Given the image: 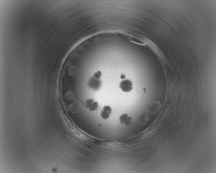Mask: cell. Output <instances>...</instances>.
Returning <instances> with one entry per match:
<instances>
[{"label":"cell","mask_w":216,"mask_h":173,"mask_svg":"<svg viewBox=\"0 0 216 173\" xmlns=\"http://www.w3.org/2000/svg\"><path fill=\"white\" fill-rule=\"evenodd\" d=\"M119 88L123 92H129L133 89V82L131 80L126 79L119 83Z\"/></svg>","instance_id":"7a4b0ae2"},{"label":"cell","mask_w":216,"mask_h":173,"mask_svg":"<svg viewBox=\"0 0 216 173\" xmlns=\"http://www.w3.org/2000/svg\"><path fill=\"white\" fill-rule=\"evenodd\" d=\"M94 102V100L93 99L89 98L87 99L85 103L86 108L87 109H89L91 105Z\"/></svg>","instance_id":"52a82bcc"},{"label":"cell","mask_w":216,"mask_h":173,"mask_svg":"<svg viewBox=\"0 0 216 173\" xmlns=\"http://www.w3.org/2000/svg\"><path fill=\"white\" fill-rule=\"evenodd\" d=\"M112 108L110 106H105L101 111V116L104 120H107L109 118L112 113Z\"/></svg>","instance_id":"277c9868"},{"label":"cell","mask_w":216,"mask_h":173,"mask_svg":"<svg viewBox=\"0 0 216 173\" xmlns=\"http://www.w3.org/2000/svg\"><path fill=\"white\" fill-rule=\"evenodd\" d=\"M102 85V82L99 79L92 77L88 82V86L94 90H99Z\"/></svg>","instance_id":"6da1fadb"},{"label":"cell","mask_w":216,"mask_h":173,"mask_svg":"<svg viewBox=\"0 0 216 173\" xmlns=\"http://www.w3.org/2000/svg\"><path fill=\"white\" fill-rule=\"evenodd\" d=\"M120 78L122 79H125L126 78V76L125 74H122L120 76Z\"/></svg>","instance_id":"8fae6325"},{"label":"cell","mask_w":216,"mask_h":173,"mask_svg":"<svg viewBox=\"0 0 216 173\" xmlns=\"http://www.w3.org/2000/svg\"><path fill=\"white\" fill-rule=\"evenodd\" d=\"M148 120V117L147 114L143 113L141 114L139 117L138 123L140 125H144L147 123Z\"/></svg>","instance_id":"5b68a950"},{"label":"cell","mask_w":216,"mask_h":173,"mask_svg":"<svg viewBox=\"0 0 216 173\" xmlns=\"http://www.w3.org/2000/svg\"><path fill=\"white\" fill-rule=\"evenodd\" d=\"M161 108V105L158 101L153 102L148 107V110L150 114L152 115L156 114L158 112Z\"/></svg>","instance_id":"3957f363"},{"label":"cell","mask_w":216,"mask_h":173,"mask_svg":"<svg viewBox=\"0 0 216 173\" xmlns=\"http://www.w3.org/2000/svg\"><path fill=\"white\" fill-rule=\"evenodd\" d=\"M132 123V117L130 116H129L128 118H127L124 124V125L126 126H129L131 125Z\"/></svg>","instance_id":"9c48e42d"},{"label":"cell","mask_w":216,"mask_h":173,"mask_svg":"<svg viewBox=\"0 0 216 173\" xmlns=\"http://www.w3.org/2000/svg\"><path fill=\"white\" fill-rule=\"evenodd\" d=\"M98 103L97 101H94L91 105L90 108H89V111H91V112L96 111L98 109Z\"/></svg>","instance_id":"ba28073f"},{"label":"cell","mask_w":216,"mask_h":173,"mask_svg":"<svg viewBox=\"0 0 216 173\" xmlns=\"http://www.w3.org/2000/svg\"><path fill=\"white\" fill-rule=\"evenodd\" d=\"M102 73L100 71H98L94 74V77L96 79H99L101 77Z\"/></svg>","instance_id":"30bf717a"},{"label":"cell","mask_w":216,"mask_h":173,"mask_svg":"<svg viewBox=\"0 0 216 173\" xmlns=\"http://www.w3.org/2000/svg\"><path fill=\"white\" fill-rule=\"evenodd\" d=\"M129 116V115L128 114H126V113H125V114H123L121 115L119 118V120L120 123L122 125H124L125 122L126 120Z\"/></svg>","instance_id":"8992f818"}]
</instances>
